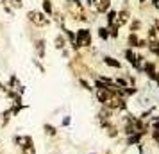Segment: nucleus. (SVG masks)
I'll return each mask as SVG.
<instances>
[{
  "mask_svg": "<svg viewBox=\"0 0 159 154\" xmlns=\"http://www.w3.org/2000/svg\"><path fill=\"white\" fill-rule=\"evenodd\" d=\"M75 41H77V45H75V47H86V45H89V43H91L89 30L80 29L79 32H77V38H75Z\"/></svg>",
  "mask_w": 159,
  "mask_h": 154,
  "instance_id": "f257e3e1",
  "label": "nucleus"
},
{
  "mask_svg": "<svg viewBox=\"0 0 159 154\" xmlns=\"http://www.w3.org/2000/svg\"><path fill=\"white\" fill-rule=\"evenodd\" d=\"M29 20L32 23L39 25V27H43V25H47V23H48V18H47L43 13H38V11H30V13H29Z\"/></svg>",
  "mask_w": 159,
  "mask_h": 154,
  "instance_id": "f03ea898",
  "label": "nucleus"
},
{
  "mask_svg": "<svg viewBox=\"0 0 159 154\" xmlns=\"http://www.w3.org/2000/svg\"><path fill=\"white\" fill-rule=\"evenodd\" d=\"M129 20V11H120L118 15L115 16V22H113V29H118V27H122L123 23Z\"/></svg>",
  "mask_w": 159,
  "mask_h": 154,
  "instance_id": "7ed1b4c3",
  "label": "nucleus"
},
{
  "mask_svg": "<svg viewBox=\"0 0 159 154\" xmlns=\"http://www.w3.org/2000/svg\"><path fill=\"white\" fill-rule=\"evenodd\" d=\"M107 108H111V110H116V108H118V110H123V108H125V102H123L122 99H109L107 102Z\"/></svg>",
  "mask_w": 159,
  "mask_h": 154,
  "instance_id": "20e7f679",
  "label": "nucleus"
},
{
  "mask_svg": "<svg viewBox=\"0 0 159 154\" xmlns=\"http://www.w3.org/2000/svg\"><path fill=\"white\" fill-rule=\"evenodd\" d=\"M97 97H98V100H100V102L106 104V102L109 100V99H111V93H109V91H107L106 88H100L98 91H97Z\"/></svg>",
  "mask_w": 159,
  "mask_h": 154,
  "instance_id": "39448f33",
  "label": "nucleus"
},
{
  "mask_svg": "<svg viewBox=\"0 0 159 154\" xmlns=\"http://www.w3.org/2000/svg\"><path fill=\"white\" fill-rule=\"evenodd\" d=\"M16 143H18V145L22 147H30L32 145V138H30V136H18V138H16Z\"/></svg>",
  "mask_w": 159,
  "mask_h": 154,
  "instance_id": "423d86ee",
  "label": "nucleus"
},
{
  "mask_svg": "<svg viewBox=\"0 0 159 154\" xmlns=\"http://www.w3.org/2000/svg\"><path fill=\"white\" fill-rule=\"evenodd\" d=\"M125 56H127V59H129V63H132L134 66H139V63H138V58H136V54L132 50H127L125 52Z\"/></svg>",
  "mask_w": 159,
  "mask_h": 154,
  "instance_id": "0eeeda50",
  "label": "nucleus"
},
{
  "mask_svg": "<svg viewBox=\"0 0 159 154\" xmlns=\"http://www.w3.org/2000/svg\"><path fill=\"white\" fill-rule=\"evenodd\" d=\"M104 61H106L109 66H113V68H120V63H118V61H115L113 58H104Z\"/></svg>",
  "mask_w": 159,
  "mask_h": 154,
  "instance_id": "6e6552de",
  "label": "nucleus"
},
{
  "mask_svg": "<svg viewBox=\"0 0 159 154\" xmlns=\"http://www.w3.org/2000/svg\"><path fill=\"white\" fill-rule=\"evenodd\" d=\"M138 43H139L138 36H136V34H130V36H129V45H132V47H138Z\"/></svg>",
  "mask_w": 159,
  "mask_h": 154,
  "instance_id": "1a4fd4ad",
  "label": "nucleus"
},
{
  "mask_svg": "<svg viewBox=\"0 0 159 154\" xmlns=\"http://www.w3.org/2000/svg\"><path fill=\"white\" fill-rule=\"evenodd\" d=\"M150 50L156 54V56H159V43H152L150 45Z\"/></svg>",
  "mask_w": 159,
  "mask_h": 154,
  "instance_id": "9d476101",
  "label": "nucleus"
},
{
  "mask_svg": "<svg viewBox=\"0 0 159 154\" xmlns=\"http://www.w3.org/2000/svg\"><path fill=\"white\" fill-rule=\"evenodd\" d=\"M23 154H36V151H34V147H23Z\"/></svg>",
  "mask_w": 159,
  "mask_h": 154,
  "instance_id": "9b49d317",
  "label": "nucleus"
},
{
  "mask_svg": "<svg viewBox=\"0 0 159 154\" xmlns=\"http://www.w3.org/2000/svg\"><path fill=\"white\" fill-rule=\"evenodd\" d=\"M43 7H45L47 13H52V6H50V2H48V0H45V2H43Z\"/></svg>",
  "mask_w": 159,
  "mask_h": 154,
  "instance_id": "f8f14e48",
  "label": "nucleus"
},
{
  "mask_svg": "<svg viewBox=\"0 0 159 154\" xmlns=\"http://www.w3.org/2000/svg\"><path fill=\"white\" fill-rule=\"evenodd\" d=\"M45 131L48 133V134H50V136H54V134H56V129H54V127H52V125H45Z\"/></svg>",
  "mask_w": 159,
  "mask_h": 154,
  "instance_id": "ddd939ff",
  "label": "nucleus"
},
{
  "mask_svg": "<svg viewBox=\"0 0 159 154\" xmlns=\"http://www.w3.org/2000/svg\"><path fill=\"white\" fill-rule=\"evenodd\" d=\"M38 52H39V56L43 58V41H38Z\"/></svg>",
  "mask_w": 159,
  "mask_h": 154,
  "instance_id": "4468645a",
  "label": "nucleus"
},
{
  "mask_svg": "<svg viewBox=\"0 0 159 154\" xmlns=\"http://www.w3.org/2000/svg\"><path fill=\"white\" fill-rule=\"evenodd\" d=\"M56 47H57V49H61V47H63V45H65V40H63V38H57V40H56Z\"/></svg>",
  "mask_w": 159,
  "mask_h": 154,
  "instance_id": "2eb2a0df",
  "label": "nucleus"
},
{
  "mask_svg": "<svg viewBox=\"0 0 159 154\" xmlns=\"http://www.w3.org/2000/svg\"><path fill=\"white\" fill-rule=\"evenodd\" d=\"M115 16H116V13H113V11H111V13H109V16H107V22L113 23V22H115Z\"/></svg>",
  "mask_w": 159,
  "mask_h": 154,
  "instance_id": "dca6fc26",
  "label": "nucleus"
},
{
  "mask_svg": "<svg viewBox=\"0 0 159 154\" xmlns=\"http://www.w3.org/2000/svg\"><path fill=\"white\" fill-rule=\"evenodd\" d=\"M11 4H13L15 7H22V0H11Z\"/></svg>",
  "mask_w": 159,
  "mask_h": 154,
  "instance_id": "f3484780",
  "label": "nucleus"
},
{
  "mask_svg": "<svg viewBox=\"0 0 159 154\" xmlns=\"http://www.w3.org/2000/svg\"><path fill=\"white\" fill-rule=\"evenodd\" d=\"M100 38H107V29H100Z\"/></svg>",
  "mask_w": 159,
  "mask_h": 154,
  "instance_id": "a211bd4d",
  "label": "nucleus"
},
{
  "mask_svg": "<svg viewBox=\"0 0 159 154\" xmlns=\"http://www.w3.org/2000/svg\"><path fill=\"white\" fill-rule=\"evenodd\" d=\"M154 140L159 143V129H157V131H154Z\"/></svg>",
  "mask_w": 159,
  "mask_h": 154,
  "instance_id": "6ab92c4d",
  "label": "nucleus"
},
{
  "mask_svg": "<svg viewBox=\"0 0 159 154\" xmlns=\"http://www.w3.org/2000/svg\"><path fill=\"white\" fill-rule=\"evenodd\" d=\"M156 30L159 32V20H157V23H156Z\"/></svg>",
  "mask_w": 159,
  "mask_h": 154,
  "instance_id": "aec40b11",
  "label": "nucleus"
},
{
  "mask_svg": "<svg viewBox=\"0 0 159 154\" xmlns=\"http://www.w3.org/2000/svg\"><path fill=\"white\" fill-rule=\"evenodd\" d=\"M157 2H159V0H154V4H157Z\"/></svg>",
  "mask_w": 159,
  "mask_h": 154,
  "instance_id": "412c9836",
  "label": "nucleus"
},
{
  "mask_svg": "<svg viewBox=\"0 0 159 154\" xmlns=\"http://www.w3.org/2000/svg\"><path fill=\"white\" fill-rule=\"evenodd\" d=\"M139 2H145V0H139Z\"/></svg>",
  "mask_w": 159,
  "mask_h": 154,
  "instance_id": "4be33fe9",
  "label": "nucleus"
},
{
  "mask_svg": "<svg viewBox=\"0 0 159 154\" xmlns=\"http://www.w3.org/2000/svg\"><path fill=\"white\" fill-rule=\"evenodd\" d=\"M72 2H77V0H72Z\"/></svg>",
  "mask_w": 159,
  "mask_h": 154,
  "instance_id": "5701e85b",
  "label": "nucleus"
},
{
  "mask_svg": "<svg viewBox=\"0 0 159 154\" xmlns=\"http://www.w3.org/2000/svg\"><path fill=\"white\" fill-rule=\"evenodd\" d=\"M157 81H159V75H157Z\"/></svg>",
  "mask_w": 159,
  "mask_h": 154,
  "instance_id": "b1692460",
  "label": "nucleus"
}]
</instances>
